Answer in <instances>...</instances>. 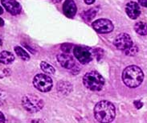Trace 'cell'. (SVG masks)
<instances>
[{"label":"cell","instance_id":"6da1fadb","mask_svg":"<svg viewBox=\"0 0 147 123\" xmlns=\"http://www.w3.org/2000/svg\"><path fill=\"white\" fill-rule=\"evenodd\" d=\"M94 116L99 122H111L115 118V106L108 101H101L96 105Z\"/></svg>","mask_w":147,"mask_h":123},{"label":"cell","instance_id":"7a4b0ae2","mask_svg":"<svg viewBox=\"0 0 147 123\" xmlns=\"http://www.w3.org/2000/svg\"><path fill=\"white\" fill-rule=\"evenodd\" d=\"M143 80V72L137 65H129L125 68L122 72V80L129 88L134 89L138 87Z\"/></svg>","mask_w":147,"mask_h":123},{"label":"cell","instance_id":"3957f363","mask_svg":"<svg viewBox=\"0 0 147 123\" xmlns=\"http://www.w3.org/2000/svg\"><path fill=\"white\" fill-rule=\"evenodd\" d=\"M83 83L91 91H100L105 84V79L97 72L92 71L84 76Z\"/></svg>","mask_w":147,"mask_h":123},{"label":"cell","instance_id":"277c9868","mask_svg":"<svg viewBox=\"0 0 147 123\" xmlns=\"http://www.w3.org/2000/svg\"><path fill=\"white\" fill-rule=\"evenodd\" d=\"M22 105L27 111L30 113H36L41 110L44 107L43 100L39 97L32 94H27L22 98Z\"/></svg>","mask_w":147,"mask_h":123},{"label":"cell","instance_id":"5b68a950","mask_svg":"<svg viewBox=\"0 0 147 123\" xmlns=\"http://www.w3.org/2000/svg\"><path fill=\"white\" fill-rule=\"evenodd\" d=\"M75 57L83 64L89 63L94 56L93 50L84 46H76L73 49Z\"/></svg>","mask_w":147,"mask_h":123},{"label":"cell","instance_id":"8992f818","mask_svg":"<svg viewBox=\"0 0 147 123\" xmlns=\"http://www.w3.org/2000/svg\"><path fill=\"white\" fill-rule=\"evenodd\" d=\"M33 84L39 91L46 93L52 89L53 84L51 77L48 75L38 74L33 79Z\"/></svg>","mask_w":147,"mask_h":123},{"label":"cell","instance_id":"52a82bcc","mask_svg":"<svg viewBox=\"0 0 147 123\" xmlns=\"http://www.w3.org/2000/svg\"><path fill=\"white\" fill-rule=\"evenodd\" d=\"M113 44L116 48L121 51H125L134 45L133 40L127 33H121L115 38Z\"/></svg>","mask_w":147,"mask_h":123},{"label":"cell","instance_id":"ba28073f","mask_svg":"<svg viewBox=\"0 0 147 123\" xmlns=\"http://www.w3.org/2000/svg\"><path fill=\"white\" fill-rule=\"evenodd\" d=\"M93 29L96 32L101 34H105V33H109L113 31V24L110 20H106V19H100L94 21L92 24Z\"/></svg>","mask_w":147,"mask_h":123},{"label":"cell","instance_id":"9c48e42d","mask_svg":"<svg viewBox=\"0 0 147 123\" xmlns=\"http://www.w3.org/2000/svg\"><path fill=\"white\" fill-rule=\"evenodd\" d=\"M1 3L4 8L12 16L19 15L22 11L20 4L16 0H1Z\"/></svg>","mask_w":147,"mask_h":123},{"label":"cell","instance_id":"30bf717a","mask_svg":"<svg viewBox=\"0 0 147 123\" xmlns=\"http://www.w3.org/2000/svg\"><path fill=\"white\" fill-rule=\"evenodd\" d=\"M57 60L60 64L66 69H72L76 66L74 59L68 53H61L57 56Z\"/></svg>","mask_w":147,"mask_h":123},{"label":"cell","instance_id":"8fae6325","mask_svg":"<svg viewBox=\"0 0 147 123\" xmlns=\"http://www.w3.org/2000/svg\"><path fill=\"white\" fill-rule=\"evenodd\" d=\"M125 12L131 20L138 19L141 15V9H140L139 4L136 2H134V1L129 2L125 6Z\"/></svg>","mask_w":147,"mask_h":123},{"label":"cell","instance_id":"7c38bea8","mask_svg":"<svg viewBox=\"0 0 147 123\" xmlns=\"http://www.w3.org/2000/svg\"><path fill=\"white\" fill-rule=\"evenodd\" d=\"M76 5L73 0H66L63 5V11L64 16L68 18H73L76 13Z\"/></svg>","mask_w":147,"mask_h":123},{"label":"cell","instance_id":"4fadbf2b","mask_svg":"<svg viewBox=\"0 0 147 123\" xmlns=\"http://www.w3.org/2000/svg\"><path fill=\"white\" fill-rule=\"evenodd\" d=\"M72 90V85L67 81H60L57 84V91L62 95H68Z\"/></svg>","mask_w":147,"mask_h":123},{"label":"cell","instance_id":"5bb4252c","mask_svg":"<svg viewBox=\"0 0 147 123\" xmlns=\"http://www.w3.org/2000/svg\"><path fill=\"white\" fill-rule=\"evenodd\" d=\"M15 60V56L11 52L3 51L0 52V63L3 64H10Z\"/></svg>","mask_w":147,"mask_h":123},{"label":"cell","instance_id":"9a60e30c","mask_svg":"<svg viewBox=\"0 0 147 123\" xmlns=\"http://www.w3.org/2000/svg\"><path fill=\"white\" fill-rule=\"evenodd\" d=\"M134 30L135 32L141 36H146L147 35V23L140 21L136 23L134 25Z\"/></svg>","mask_w":147,"mask_h":123},{"label":"cell","instance_id":"2e32d148","mask_svg":"<svg viewBox=\"0 0 147 123\" xmlns=\"http://www.w3.org/2000/svg\"><path fill=\"white\" fill-rule=\"evenodd\" d=\"M96 15V10L95 8H91L90 10L84 11L81 14V17L84 21L86 22H91L92 20L94 19V17Z\"/></svg>","mask_w":147,"mask_h":123},{"label":"cell","instance_id":"e0dca14e","mask_svg":"<svg viewBox=\"0 0 147 123\" xmlns=\"http://www.w3.org/2000/svg\"><path fill=\"white\" fill-rule=\"evenodd\" d=\"M15 52L17 54V56L20 57V59H22L23 60H30V56L29 54H28V52L24 50V48H22L21 47L17 46L15 48Z\"/></svg>","mask_w":147,"mask_h":123},{"label":"cell","instance_id":"ac0fdd59","mask_svg":"<svg viewBox=\"0 0 147 123\" xmlns=\"http://www.w3.org/2000/svg\"><path fill=\"white\" fill-rule=\"evenodd\" d=\"M40 68L45 73H48V74H54L56 72V69L52 67L50 64L44 62V61H42L40 63Z\"/></svg>","mask_w":147,"mask_h":123},{"label":"cell","instance_id":"d6986e66","mask_svg":"<svg viewBox=\"0 0 147 123\" xmlns=\"http://www.w3.org/2000/svg\"><path fill=\"white\" fill-rule=\"evenodd\" d=\"M125 53V55H127V56H135L136 54L138 53V46L137 45H133L131 48H129L127 50H125V51H124Z\"/></svg>","mask_w":147,"mask_h":123},{"label":"cell","instance_id":"ffe728a7","mask_svg":"<svg viewBox=\"0 0 147 123\" xmlns=\"http://www.w3.org/2000/svg\"><path fill=\"white\" fill-rule=\"evenodd\" d=\"M93 52H94V56H96V59L99 60L101 59V57L103 56V50L100 49V48H96L95 50H93Z\"/></svg>","mask_w":147,"mask_h":123},{"label":"cell","instance_id":"44dd1931","mask_svg":"<svg viewBox=\"0 0 147 123\" xmlns=\"http://www.w3.org/2000/svg\"><path fill=\"white\" fill-rule=\"evenodd\" d=\"M134 105H135V107L137 109H141V108L142 107V105H143V103L141 102L140 101H134Z\"/></svg>","mask_w":147,"mask_h":123},{"label":"cell","instance_id":"7402d4cb","mask_svg":"<svg viewBox=\"0 0 147 123\" xmlns=\"http://www.w3.org/2000/svg\"><path fill=\"white\" fill-rule=\"evenodd\" d=\"M138 3L144 7H147V0H138Z\"/></svg>","mask_w":147,"mask_h":123},{"label":"cell","instance_id":"603a6c76","mask_svg":"<svg viewBox=\"0 0 147 123\" xmlns=\"http://www.w3.org/2000/svg\"><path fill=\"white\" fill-rule=\"evenodd\" d=\"M5 122V117L4 115L0 112V123Z\"/></svg>","mask_w":147,"mask_h":123},{"label":"cell","instance_id":"cb8c5ba5","mask_svg":"<svg viewBox=\"0 0 147 123\" xmlns=\"http://www.w3.org/2000/svg\"><path fill=\"white\" fill-rule=\"evenodd\" d=\"M84 2L86 4H88V5H90V4H92L94 2H95V0H84Z\"/></svg>","mask_w":147,"mask_h":123},{"label":"cell","instance_id":"d4e9b609","mask_svg":"<svg viewBox=\"0 0 147 123\" xmlns=\"http://www.w3.org/2000/svg\"><path fill=\"white\" fill-rule=\"evenodd\" d=\"M52 3H60L62 0H51Z\"/></svg>","mask_w":147,"mask_h":123},{"label":"cell","instance_id":"484cf974","mask_svg":"<svg viewBox=\"0 0 147 123\" xmlns=\"http://www.w3.org/2000/svg\"><path fill=\"white\" fill-rule=\"evenodd\" d=\"M3 25H4V21L3 19L0 18V26H3Z\"/></svg>","mask_w":147,"mask_h":123},{"label":"cell","instance_id":"4316f807","mask_svg":"<svg viewBox=\"0 0 147 123\" xmlns=\"http://www.w3.org/2000/svg\"><path fill=\"white\" fill-rule=\"evenodd\" d=\"M3 13V9L2 7H0V15H2Z\"/></svg>","mask_w":147,"mask_h":123},{"label":"cell","instance_id":"83f0119b","mask_svg":"<svg viewBox=\"0 0 147 123\" xmlns=\"http://www.w3.org/2000/svg\"><path fill=\"white\" fill-rule=\"evenodd\" d=\"M0 78H2V76H0Z\"/></svg>","mask_w":147,"mask_h":123}]
</instances>
